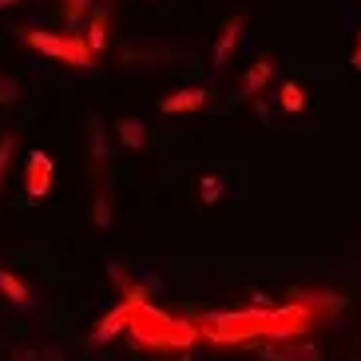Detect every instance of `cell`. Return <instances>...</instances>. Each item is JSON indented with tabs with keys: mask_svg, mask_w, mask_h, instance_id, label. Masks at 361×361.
Masks as SVG:
<instances>
[{
	"mask_svg": "<svg viewBox=\"0 0 361 361\" xmlns=\"http://www.w3.org/2000/svg\"><path fill=\"white\" fill-rule=\"evenodd\" d=\"M278 64H274V56H258L255 64L243 72V80H238V87H234V104H250V99L266 96V84L274 80Z\"/></svg>",
	"mask_w": 361,
	"mask_h": 361,
	"instance_id": "4",
	"label": "cell"
},
{
	"mask_svg": "<svg viewBox=\"0 0 361 361\" xmlns=\"http://www.w3.org/2000/svg\"><path fill=\"white\" fill-rule=\"evenodd\" d=\"M84 40H87V48L92 52H104V44H107V12H99V8H92L87 12V32H84Z\"/></svg>",
	"mask_w": 361,
	"mask_h": 361,
	"instance_id": "13",
	"label": "cell"
},
{
	"mask_svg": "<svg viewBox=\"0 0 361 361\" xmlns=\"http://www.w3.org/2000/svg\"><path fill=\"white\" fill-rule=\"evenodd\" d=\"M107 278L116 282L119 302H131V306H139V302H151V286H139V274L123 270L119 262H107Z\"/></svg>",
	"mask_w": 361,
	"mask_h": 361,
	"instance_id": "8",
	"label": "cell"
},
{
	"mask_svg": "<svg viewBox=\"0 0 361 361\" xmlns=\"http://www.w3.org/2000/svg\"><path fill=\"white\" fill-rule=\"evenodd\" d=\"M20 96H24L20 80H12V75H4V72H0V104H16Z\"/></svg>",
	"mask_w": 361,
	"mask_h": 361,
	"instance_id": "18",
	"label": "cell"
},
{
	"mask_svg": "<svg viewBox=\"0 0 361 361\" xmlns=\"http://www.w3.org/2000/svg\"><path fill=\"white\" fill-rule=\"evenodd\" d=\"M20 40L36 52L52 56L68 68H92L96 64V52L87 48L84 32H40V28H20Z\"/></svg>",
	"mask_w": 361,
	"mask_h": 361,
	"instance_id": "3",
	"label": "cell"
},
{
	"mask_svg": "<svg viewBox=\"0 0 361 361\" xmlns=\"http://www.w3.org/2000/svg\"><path fill=\"white\" fill-rule=\"evenodd\" d=\"M199 195H202L207 207H214V202L223 199V179H219V175H207V179L199 183Z\"/></svg>",
	"mask_w": 361,
	"mask_h": 361,
	"instance_id": "17",
	"label": "cell"
},
{
	"mask_svg": "<svg viewBox=\"0 0 361 361\" xmlns=\"http://www.w3.org/2000/svg\"><path fill=\"white\" fill-rule=\"evenodd\" d=\"M12 361H40V357H36V350H28V345H20V350H12Z\"/></svg>",
	"mask_w": 361,
	"mask_h": 361,
	"instance_id": "21",
	"label": "cell"
},
{
	"mask_svg": "<svg viewBox=\"0 0 361 361\" xmlns=\"http://www.w3.org/2000/svg\"><path fill=\"white\" fill-rule=\"evenodd\" d=\"M52 183H56L52 159H48L44 151H32L28 163H24V187H28V199H48V195H52Z\"/></svg>",
	"mask_w": 361,
	"mask_h": 361,
	"instance_id": "5",
	"label": "cell"
},
{
	"mask_svg": "<svg viewBox=\"0 0 361 361\" xmlns=\"http://www.w3.org/2000/svg\"><path fill=\"white\" fill-rule=\"evenodd\" d=\"M44 357H48V361H64V353H60V350H48Z\"/></svg>",
	"mask_w": 361,
	"mask_h": 361,
	"instance_id": "23",
	"label": "cell"
},
{
	"mask_svg": "<svg viewBox=\"0 0 361 361\" xmlns=\"http://www.w3.org/2000/svg\"><path fill=\"white\" fill-rule=\"evenodd\" d=\"M128 334L139 350H147V353H183V350H195V341H199V326L191 318L163 314L151 302L131 306Z\"/></svg>",
	"mask_w": 361,
	"mask_h": 361,
	"instance_id": "1",
	"label": "cell"
},
{
	"mask_svg": "<svg viewBox=\"0 0 361 361\" xmlns=\"http://www.w3.org/2000/svg\"><path fill=\"white\" fill-rule=\"evenodd\" d=\"M64 12H68V20H84L92 12V0H64Z\"/></svg>",
	"mask_w": 361,
	"mask_h": 361,
	"instance_id": "19",
	"label": "cell"
},
{
	"mask_svg": "<svg viewBox=\"0 0 361 361\" xmlns=\"http://www.w3.org/2000/svg\"><path fill=\"white\" fill-rule=\"evenodd\" d=\"M87 147H92V167L104 171L107 147H104V123H99V116H87Z\"/></svg>",
	"mask_w": 361,
	"mask_h": 361,
	"instance_id": "14",
	"label": "cell"
},
{
	"mask_svg": "<svg viewBox=\"0 0 361 361\" xmlns=\"http://www.w3.org/2000/svg\"><path fill=\"white\" fill-rule=\"evenodd\" d=\"M199 326V338L214 345H246V341H266L270 334V302L266 306H246V310H214Z\"/></svg>",
	"mask_w": 361,
	"mask_h": 361,
	"instance_id": "2",
	"label": "cell"
},
{
	"mask_svg": "<svg viewBox=\"0 0 361 361\" xmlns=\"http://www.w3.org/2000/svg\"><path fill=\"white\" fill-rule=\"evenodd\" d=\"M350 64H353V68H357V72H361V32H357V48H353V56H350Z\"/></svg>",
	"mask_w": 361,
	"mask_h": 361,
	"instance_id": "22",
	"label": "cell"
},
{
	"mask_svg": "<svg viewBox=\"0 0 361 361\" xmlns=\"http://www.w3.org/2000/svg\"><path fill=\"white\" fill-rule=\"evenodd\" d=\"M262 361H322V350L310 338H294V341H266L258 350Z\"/></svg>",
	"mask_w": 361,
	"mask_h": 361,
	"instance_id": "6",
	"label": "cell"
},
{
	"mask_svg": "<svg viewBox=\"0 0 361 361\" xmlns=\"http://www.w3.org/2000/svg\"><path fill=\"white\" fill-rule=\"evenodd\" d=\"M116 131H119V143H123L128 151H139L143 143H147V128H143L139 119H119Z\"/></svg>",
	"mask_w": 361,
	"mask_h": 361,
	"instance_id": "15",
	"label": "cell"
},
{
	"mask_svg": "<svg viewBox=\"0 0 361 361\" xmlns=\"http://www.w3.org/2000/svg\"><path fill=\"white\" fill-rule=\"evenodd\" d=\"M0 298H8L12 306H20V310L36 306L32 286H28V282H24L20 274H12V270H4V266H0Z\"/></svg>",
	"mask_w": 361,
	"mask_h": 361,
	"instance_id": "11",
	"label": "cell"
},
{
	"mask_svg": "<svg viewBox=\"0 0 361 361\" xmlns=\"http://www.w3.org/2000/svg\"><path fill=\"white\" fill-rule=\"evenodd\" d=\"M92 223H96L99 231H107V226H111V191H107V187H99V191H96V207H92Z\"/></svg>",
	"mask_w": 361,
	"mask_h": 361,
	"instance_id": "16",
	"label": "cell"
},
{
	"mask_svg": "<svg viewBox=\"0 0 361 361\" xmlns=\"http://www.w3.org/2000/svg\"><path fill=\"white\" fill-rule=\"evenodd\" d=\"M207 99H211L207 87H183V92H175V96L159 99V111L163 116H187V111H202Z\"/></svg>",
	"mask_w": 361,
	"mask_h": 361,
	"instance_id": "9",
	"label": "cell"
},
{
	"mask_svg": "<svg viewBox=\"0 0 361 361\" xmlns=\"http://www.w3.org/2000/svg\"><path fill=\"white\" fill-rule=\"evenodd\" d=\"M128 314H131V302H119V306H111L104 318L92 326V341H96V345H104V341H111L116 334H123V329H128Z\"/></svg>",
	"mask_w": 361,
	"mask_h": 361,
	"instance_id": "10",
	"label": "cell"
},
{
	"mask_svg": "<svg viewBox=\"0 0 361 361\" xmlns=\"http://www.w3.org/2000/svg\"><path fill=\"white\" fill-rule=\"evenodd\" d=\"M12 4H20V0H0V8H12Z\"/></svg>",
	"mask_w": 361,
	"mask_h": 361,
	"instance_id": "24",
	"label": "cell"
},
{
	"mask_svg": "<svg viewBox=\"0 0 361 361\" xmlns=\"http://www.w3.org/2000/svg\"><path fill=\"white\" fill-rule=\"evenodd\" d=\"M246 24H250L246 16H234V20L223 24V32H219V40H214V48H211V68L231 64V56H234V48H238V40H243Z\"/></svg>",
	"mask_w": 361,
	"mask_h": 361,
	"instance_id": "7",
	"label": "cell"
},
{
	"mask_svg": "<svg viewBox=\"0 0 361 361\" xmlns=\"http://www.w3.org/2000/svg\"><path fill=\"white\" fill-rule=\"evenodd\" d=\"M278 107H282L286 116H298V111H306V87L298 84V80H286V84L278 87Z\"/></svg>",
	"mask_w": 361,
	"mask_h": 361,
	"instance_id": "12",
	"label": "cell"
},
{
	"mask_svg": "<svg viewBox=\"0 0 361 361\" xmlns=\"http://www.w3.org/2000/svg\"><path fill=\"white\" fill-rule=\"evenodd\" d=\"M12 147H16V139H12V135H4V139H0V183H4V171H8Z\"/></svg>",
	"mask_w": 361,
	"mask_h": 361,
	"instance_id": "20",
	"label": "cell"
}]
</instances>
